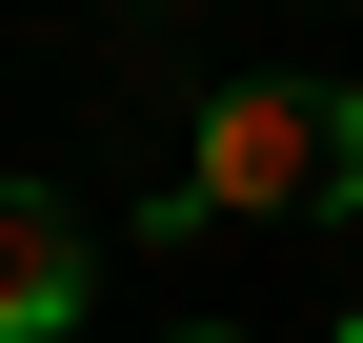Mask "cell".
<instances>
[{"label": "cell", "instance_id": "3", "mask_svg": "<svg viewBox=\"0 0 363 343\" xmlns=\"http://www.w3.org/2000/svg\"><path fill=\"white\" fill-rule=\"evenodd\" d=\"M323 202H363V81H343V162H323Z\"/></svg>", "mask_w": 363, "mask_h": 343}, {"label": "cell", "instance_id": "1", "mask_svg": "<svg viewBox=\"0 0 363 343\" xmlns=\"http://www.w3.org/2000/svg\"><path fill=\"white\" fill-rule=\"evenodd\" d=\"M323 162H343V81L242 61V81L202 101V142H182V182H162V242H182V223H303Z\"/></svg>", "mask_w": 363, "mask_h": 343}, {"label": "cell", "instance_id": "4", "mask_svg": "<svg viewBox=\"0 0 363 343\" xmlns=\"http://www.w3.org/2000/svg\"><path fill=\"white\" fill-rule=\"evenodd\" d=\"M162 343H242V323H162Z\"/></svg>", "mask_w": 363, "mask_h": 343}, {"label": "cell", "instance_id": "2", "mask_svg": "<svg viewBox=\"0 0 363 343\" xmlns=\"http://www.w3.org/2000/svg\"><path fill=\"white\" fill-rule=\"evenodd\" d=\"M81 283H101V242H81L40 182H0V343H61V323H81Z\"/></svg>", "mask_w": 363, "mask_h": 343}, {"label": "cell", "instance_id": "5", "mask_svg": "<svg viewBox=\"0 0 363 343\" xmlns=\"http://www.w3.org/2000/svg\"><path fill=\"white\" fill-rule=\"evenodd\" d=\"M343 343H363V323H343Z\"/></svg>", "mask_w": 363, "mask_h": 343}]
</instances>
